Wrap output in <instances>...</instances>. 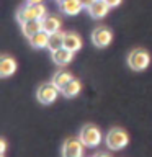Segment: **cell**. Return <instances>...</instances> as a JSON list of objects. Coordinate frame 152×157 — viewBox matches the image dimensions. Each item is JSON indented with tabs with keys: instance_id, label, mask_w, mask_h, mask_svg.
I'll list each match as a JSON object with an SVG mask.
<instances>
[{
	"instance_id": "cell-1",
	"label": "cell",
	"mask_w": 152,
	"mask_h": 157,
	"mask_svg": "<svg viewBox=\"0 0 152 157\" xmlns=\"http://www.w3.org/2000/svg\"><path fill=\"white\" fill-rule=\"evenodd\" d=\"M48 15V8L43 3H25L23 7L18 8L17 12V20L20 25H23L25 21L29 20H43Z\"/></svg>"
},
{
	"instance_id": "cell-14",
	"label": "cell",
	"mask_w": 152,
	"mask_h": 157,
	"mask_svg": "<svg viewBox=\"0 0 152 157\" xmlns=\"http://www.w3.org/2000/svg\"><path fill=\"white\" fill-rule=\"evenodd\" d=\"M29 39V44H31L33 48L36 49H43V48H48V43H49V33L41 29V31H38L36 34H33Z\"/></svg>"
},
{
	"instance_id": "cell-9",
	"label": "cell",
	"mask_w": 152,
	"mask_h": 157,
	"mask_svg": "<svg viewBox=\"0 0 152 157\" xmlns=\"http://www.w3.org/2000/svg\"><path fill=\"white\" fill-rule=\"evenodd\" d=\"M74 54L75 52H72V51H69L67 48H61V49H56V51H52L51 52V56H52V61L54 64H57V66H67L69 62L74 59Z\"/></svg>"
},
{
	"instance_id": "cell-8",
	"label": "cell",
	"mask_w": 152,
	"mask_h": 157,
	"mask_svg": "<svg viewBox=\"0 0 152 157\" xmlns=\"http://www.w3.org/2000/svg\"><path fill=\"white\" fill-rule=\"evenodd\" d=\"M110 5H108L105 0H95L92 5H90V8H87L88 10V15H90L92 18H97V20H100L103 17H106L108 12H110Z\"/></svg>"
},
{
	"instance_id": "cell-4",
	"label": "cell",
	"mask_w": 152,
	"mask_h": 157,
	"mask_svg": "<svg viewBox=\"0 0 152 157\" xmlns=\"http://www.w3.org/2000/svg\"><path fill=\"white\" fill-rule=\"evenodd\" d=\"M149 64H150V54L142 48L132 49L129 52V56H127V66H129L132 71L141 72V71H144V69L149 67Z\"/></svg>"
},
{
	"instance_id": "cell-15",
	"label": "cell",
	"mask_w": 152,
	"mask_h": 157,
	"mask_svg": "<svg viewBox=\"0 0 152 157\" xmlns=\"http://www.w3.org/2000/svg\"><path fill=\"white\" fill-rule=\"evenodd\" d=\"M43 29V23L41 20H29V21H25L21 25V31L26 38H31L33 34H36L38 31Z\"/></svg>"
},
{
	"instance_id": "cell-6",
	"label": "cell",
	"mask_w": 152,
	"mask_h": 157,
	"mask_svg": "<svg viewBox=\"0 0 152 157\" xmlns=\"http://www.w3.org/2000/svg\"><path fill=\"white\" fill-rule=\"evenodd\" d=\"M83 142L78 137H69L62 146V157H83Z\"/></svg>"
},
{
	"instance_id": "cell-24",
	"label": "cell",
	"mask_w": 152,
	"mask_h": 157,
	"mask_svg": "<svg viewBox=\"0 0 152 157\" xmlns=\"http://www.w3.org/2000/svg\"><path fill=\"white\" fill-rule=\"evenodd\" d=\"M56 2H57V3H62V2H64V0H56Z\"/></svg>"
},
{
	"instance_id": "cell-11",
	"label": "cell",
	"mask_w": 152,
	"mask_h": 157,
	"mask_svg": "<svg viewBox=\"0 0 152 157\" xmlns=\"http://www.w3.org/2000/svg\"><path fill=\"white\" fill-rule=\"evenodd\" d=\"M41 23H43V29L48 31L49 34L56 33V31H61V26H62L61 18L56 17V15H46V17L41 20Z\"/></svg>"
},
{
	"instance_id": "cell-5",
	"label": "cell",
	"mask_w": 152,
	"mask_h": 157,
	"mask_svg": "<svg viewBox=\"0 0 152 157\" xmlns=\"http://www.w3.org/2000/svg\"><path fill=\"white\" fill-rule=\"evenodd\" d=\"M61 95V88H59L54 82H46L43 85H39L36 92V98L43 105H51L52 101H56V98Z\"/></svg>"
},
{
	"instance_id": "cell-2",
	"label": "cell",
	"mask_w": 152,
	"mask_h": 157,
	"mask_svg": "<svg viewBox=\"0 0 152 157\" xmlns=\"http://www.w3.org/2000/svg\"><path fill=\"white\" fill-rule=\"evenodd\" d=\"M127 142H129V136L123 128H111L105 136V144L111 151L123 149V147L127 146Z\"/></svg>"
},
{
	"instance_id": "cell-22",
	"label": "cell",
	"mask_w": 152,
	"mask_h": 157,
	"mask_svg": "<svg viewBox=\"0 0 152 157\" xmlns=\"http://www.w3.org/2000/svg\"><path fill=\"white\" fill-rule=\"evenodd\" d=\"M93 157H111V155L110 154H105V152H97Z\"/></svg>"
},
{
	"instance_id": "cell-3",
	"label": "cell",
	"mask_w": 152,
	"mask_h": 157,
	"mask_svg": "<svg viewBox=\"0 0 152 157\" xmlns=\"http://www.w3.org/2000/svg\"><path fill=\"white\" fill-rule=\"evenodd\" d=\"M78 139L83 142L85 147H98L103 141V134L100 128L95 124H83L80 132H78Z\"/></svg>"
},
{
	"instance_id": "cell-17",
	"label": "cell",
	"mask_w": 152,
	"mask_h": 157,
	"mask_svg": "<svg viewBox=\"0 0 152 157\" xmlns=\"http://www.w3.org/2000/svg\"><path fill=\"white\" fill-rule=\"evenodd\" d=\"M64 48V33L62 31H56L49 34V43H48V49L49 51H56V49Z\"/></svg>"
},
{
	"instance_id": "cell-12",
	"label": "cell",
	"mask_w": 152,
	"mask_h": 157,
	"mask_svg": "<svg viewBox=\"0 0 152 157\" xmlns=\"http://www.w3.org/2000/svg\"><path fill=\"white\" fill-rule=\"evenodd\" d=\"M15 71H17V62H15V59L10 57V56H3L2 61H0V75L3 78H7L10 75H13Z\"/></svg>"
},
{
	"instance_id": "cell-20",
	"label": "cell",
	"mask_w": 152,
	"mask_h": 157,
	"mask_svg": "<svg viewBox=\"0 0 152 157\" xmlns=\"http://www.w3.org/2000/svg\"><path fill=\"white\" fill-rule=\"evenodd\" d=\"M80 2L83 3V7H85V8H90V5L95 2V0H80Z\"/></svg>"
},
{
	"instance_id": "cell-10",
	"label": "cell",
	"mask_w": 152,
	"mask_h": 157,
	"mask_svg": "<svg viewBox=\"0 0 152 157\" xmlns=\"http://www.w3.org/2000/svg\"><path fill=\"white\" fill-rule=\"evenodd\" d=\"M59 7H61L62 13L69 15V17H75L85 8L80 0H64L62 3H59Z\"/></svg>"
},
{
	"instance_id": "cell-16",
	"label": "cell",
	"mask_w": 152,
	"mask_h": 157,
	"mask_svg": "<svg viewBox=\"0 0 152 157\" xmlns=\"http://www.w3.org/2000/svg\"><path fill=\"white\" fill-rule=\"evenodd\" d=\"M80 90H82V83L78 82L77 78H72L66 87L61 88V95L67 97V98H74V97L78 95V92H80Z\"/></svg>"
},
{
	"instance_id": "cell-21",
	"label": "cell",
	"mask_w": 152,
	"mask_h": 157,
	"mask_svg": "<svg viewBox=\"0 0 152 157\" xmlns=\"http://www.w3.org/2000/svg\"><path fill=\"white\" fill-rule=\"evenodd\" d=\"M5 149H7V142H5V139H2V141H0V152L3 154Z\"/></svg>"
},
{
	"instance_id": "cell-19",
	"label": "cell",
	"mask_w": 152,
	"mask_h": 157,
	"mask_svg": "<svg viewBox=\"0 0 152 157\" xmlns=\"http://www.w3.org/2000/svg\"><path fill=\"white\" fill-rule=\"evenodd\" d=\"M105 2H106L108 5H110L111 8H113V7H118V5H120V3L123 2V0H105Z\"/></svg>"
},
{
	"instance_id": "cell-13",
	"label": "cell",
	"mask_w": 152,
	"mask_h": 157,
	"mask_svg": "<svg viewBox=\"0 0 152 157\" xmlns=\"http://www.w3.org/2000/svg\"><path fill=\"white\" fill-rule=\"evenodd\" d=\"M64 48H67L69 51L77 52L82 48V39L75 33H64Z\"/></svg>"
},
{
	"instance_id": "cell-23",
	"label": "cell",
	"mask_w": 152,
	"mask_h": 157,
	"mask_svg": "<svg viewBox=\"0 0 152 157\" xmlns=\"http://www.w3.org/2000/svg\"><path fill=\"white\" fill-rule=\"evenodd\" d=\"M28 3H43L44 0H26Z\"/></svg>"
},
{
	"instance_id": "cell-18",
	"label": "cell",
	"mask_w": 152,
	"mask_h": 157,
	"mask_svg": "<svg viewBox=\"0 0 152 157\" xmlns=\"http://www.w3.org/2000/svg\"><path fill=\"white\" fill-rule=\"evenodd\" d=\"M72 74L70 72H67V71H62V69H59V71L54 74V77H52V82L56 83V85L59 88H62V87H66L69 82L72 80Z\"/></svg>"
},
{
	"instance_id": "cell-7",
	"label": "cell",
	"mask_w": 152,
	"mask_h": 157,
	"mask_svg": "<svg viewBox=\"0 0 152 157\" xmlns=\"http://www.w3.org/2000/svg\"><path fill=\"white\" fill-rule=\"evenodd\" d=\"M92 41L97 48H106L113 41V33L106 26H98L92 33Z\"/></svg>"
}]
</instances>
